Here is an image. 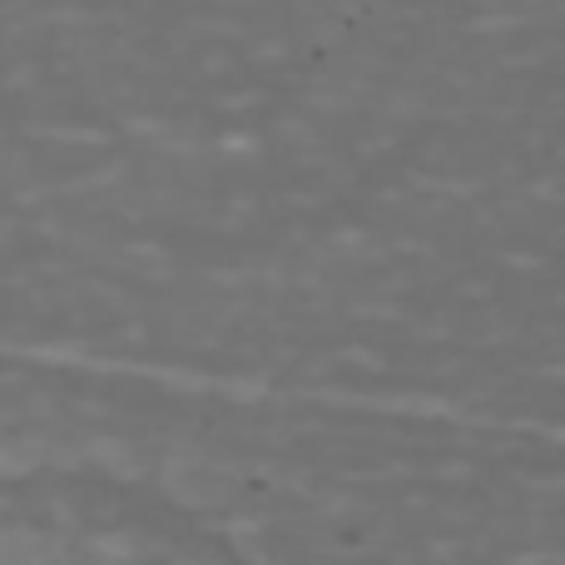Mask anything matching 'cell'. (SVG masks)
<instances>
[{
  "instance_id": "cell-1",
  "label": "cell",
  "mask_w": 565,
  "mask_h": 565,
  "mask_svg": "<svg viewBox=\"0 0 565 565\" xmlns=\"http://www.w3.org/2000/svg\"><path fill=\"white\" fill-rule=\"evenodd\" d=\"M0 565H105L99 556L89 561H70V556H15V561H0Z\"/></svg>"
}]
</instances>
